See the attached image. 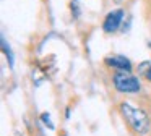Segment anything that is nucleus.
I'll return each instance as SVG.
<instances>
[{
  "instance_id": "5",
  "label": "nucleus",
  "mask_w": 151,
  "mask_h": 136,
  "mask_svg": "<svg viewBox=\"0 0 151 136\" xmlns=\"http://www.w3.org/2000/svg\"><path fill=\"white\" fill-rule=\"evenodd\" d=\"M2 47H4V52H5V55L8 57V62H10V67H13V54H12L10 47L7 45V42H5V37H2Z\"/></svg>"
},
{
  "instance_id": "4",
  "label": "nucleus",
  "mask_w": 151,
  "mask_h": 136,
  "mask_svg": "<svg viewBox=\"0 0 151 136\" xmlns=\"http://www.w3.org/2000/svg\"><path fill=\"white\" fill-rule=\"evenodd\" d=\"M104 63L119 71H130L132 73V70H133L132 62L127 57H122V55H109V57L104 58Z\"/></svg>"
},
{
  "instance_id": "9",
  "label": "nucleus",
  "mask_w": 151,
  "mask_h": 136,
  "mask_svg": "<svg viewBox=\"0 0 151 136\" xmlns=\"http://www.w3.org/2000/svg\"><path fill=\"white\" fill-rule=\"evenodd\" d=\"M143 76H145V79H146L148 83H151V67L148 68L146 71H145V74H143Z\"/></svg>"
},
{
  "instance_id": "1",
  "label": "nucleus",
  "mask_w": 151,
  "mask_h": 136,
  "mask_svg": "<svg viewBox=\"0 0 151 136\" xmlns=\"http://www.w3.org/2000/svg\"><path fill=\"white\" fill-rule=\"evenodd\" d=\"M120 113L124 117V120L128 123V126L135 133L143 135V133H146L150 130L151 122H150V117H148V113L145 110L137 109V107H133L128 102H124V104H120Z\"/></svg>"
},
{
  "instance_id": "6",
  "label": "nucleus",
  "mask_w": 151,
  "mask_h": 136,
  "mask_svg": "<svg viewBox=\"0 0 151 136\" xmlns=\"http://www.w3.org/2000/svg\"><path fill=\"white\" fill-rule=\"evenodd\" d=\"M72 15H73V18H78V16H80L78 0H72Z\"/></svg>"
},
{
  "instance_id": "3",
  "label": "nucleus",
  "mask_w": 151,
  "mask_h": 136,
  "mask_svg": "<svg viewBox=\"0 0 151 136\" xmlns=\"http://www.w3.org/2000/svg\"><path fill=\"white\" fill-rule=\"evenodd\" d=\"M124 16H125V10L124 8H117V10H112L106 15L104 21H102V31L107 32V34H114L120 29L122 21H124Z\"/></svg>"
},
{
  "instance_id": "8",
  "label": "nucleus",
  "mask_w": 151,
  "mask_h": 136,
  "mask_svg": "<svg viewBox=\"0 0 151 136\" xmlns=\"http://www.w3.org/2000/svg\"><path fill=\"white\" fill-rule=\"evenodd\" d=\"M150 67H151L150 62H143V63H141L140 67H138V71H141V74H145V71H146Z\"/></svg>"
},
{
  "instance_id": "7",
  "label": "nucleus",
  "mask_w": 151,
  "mask_h": 136,
  "mask_svg": "<svg viewBox=\"0 0 151 136\" xmlns=\"http://www.w3.org/2000/svg\"><path fill=\"white\" fill-rule=\"evenodd\" d=\"M41 120H42V122L46 123V125L49 126L50 130L54 128V125H52V123H50V115H49V113H42V115H41Z\"/></svg>"
},
{
  "instance_id": "2",
  "label": "nucleus",
  "mask_w": 151,
  "mask_h": 136,
  "mask_svg": "<svg viewBox=\"0 0 151 136\" xmlns=\"http://www.w3.org/2000/svg\"><path fill=\"white\" fill-rule=\"evenodd\" d=\"M112 84H114L115 91L122 94H137L141 91V83L135 74L130 71H119L112 74Z\"/></svg>"
}]
</instances>
